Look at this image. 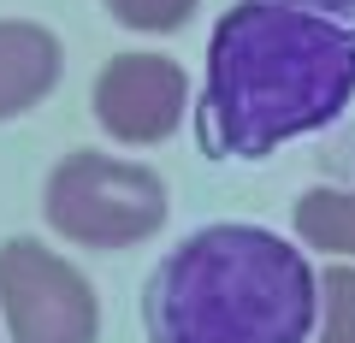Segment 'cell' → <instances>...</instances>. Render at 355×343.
<instances>
[{
	"instance_id": "cell-1",
	"label": "cell",
	"mask_w": 355,
	"mask_h": 343,
	"mask_svg": "<svg viewBox=\"0 0 355 343\" xmlns=\"http://www.w3.org/2000/svg\"><path fill=\"white\" fill-rule=\"evenodd\" d=\"M355 101V24L237 0L207 36L196 137L207 160H266L279 142L326 130Z\"/></svg>"
},
{
	"instance_id": "cell-2",
	"label": "cell",
	"mask_w": 355,
	"mask_h": 343,
	"mask_svg": "<svg viewBox=\"0 0 355 343\" xmlns=\"http://www.w3.org/2000/svg\"><path fill=\"white\" fill-rule=\"evenodd\" d=\"M148 343H314L320 279L266 225H202L142 290Z\"/></svg>"
},
{
	"instance_id": "cell-3",
	"label": "cell",
	"mask_w": 355,
	"mask_h": 343,
	"mask_svg": "<svg viewBox=\"0 0 355 343\" xmlns=\"http://www.w3.org/2000/svg\"><path fill=\"white\" fill-rule=\"evenodd\" d=\"M172 202L154 166L77 148L42 184V219L77 249H137L166 225Z\"/></svg>"
},
{
	"instance_id": "cell-4",
	"label": "cell",
	"mask_w": 355,
	"mask_h": 343,
	"mask_svg": "<svg viewBox=\"0 0 355 343\" xmlns=\"http://www.w3.org/2000/svg\"><path fill=\"white\" fill-rule=\"evenodd\" d=\"M0 319L6 343H95L101 302L95 284L36 237L0 243Z\"/></svg>"
},
{
	"instance_id": "cell-5",
	"label": "cell",
	"mask_w": 355,
	"mask_h": 343,
	"mask_svg": "<svg viewBox=\"0 0 355 343\" xmlns=\"http://www.w3.org/2000/svg\"><path fill=\"white\" fill-rule=\"evenodd\" d=\"M190 83L172 53H113L95 77V118L125 148H154L184 125Z\"/></svg>"
},
{
	"instance_id": "cell-6",
	"label": "cell",
	"mask_w": 355,
	"mask_h": 343,
	"mask_svg": "<svg viewBox=\"0 0 355 343\" xmlns=\"http://www.w3.org/2000/svg\"><path fill=\"white\" fill-rule=\"evenodd\" d=\"M60 71H65V48L48 24L0 18V125L48 101L60 89Z\"/></svg>"
},
{
	"instance_id": "cell-7",
	"label": "cell",
	"mask_w": 355,
	"mask_h": 343,
	"mask_svg": "<svg viewBox=\"0 0 355 343\" xmlns=\"http://www.w3.org/2000/svg\"><path fill=\"white\" fill-rule=\"evenodd\" d=\"M291 225H296V237H302V249H326V254H338V261H355V190L320 184V190L296 195Z\"/></svg>"
},
{
	"instance_id": "cell-8",
	"label": "cell",
	"mask_w": 355,
	"mask_h": 343,
	"mask_svg": "<svg viewBox=\"0 0 355 343\" xmlns=\"http://www.w3.org/2000/svg\"><path fill=\"white\" fill-rule=\"evenodd\" d=\"M314 343H355V261H338L320 279V326Z\"/></svg>"
},
{
	"instance_id": "cell-9",
	"label": "cell",
	"mask_w": 355,
	"mask_h": 343,
	"mask_svg": "<svg viewBox=\"0 0 355 343\" xmlns=\"http://www.w3.org/2000/svg\"><path fill=\"white\" fill-rule=\"evenodd\" d=\"M107 12H113V24L125 30H142V36H166V30L190 24V12L202 6V0H101Z\"/></svg>"
},
{
	"instance_id": "cell-10",
	"label": "cell",
	"mask_w": 355,
	"mask_h": 343,
	"mask_svg": "<svg viewBox=\"0 0 355 343\" xmlns=\"http://www.w3.org/2000/svg\"><path fill=\"white\" fill-rule=\"evenodd\" d=\"M279 6H296V12L331 18V24H355V0H279Z\"/></svg>"
}]
</instances>
